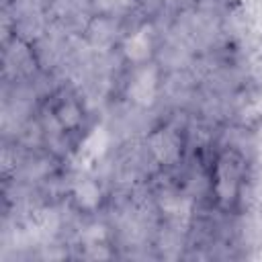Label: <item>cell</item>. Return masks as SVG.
<instances>
[{
  "label": "cell",
  "mask_w": 262,
  "mask_h": 262,
  "mask_svg": "<svg viewBox=\"0 0 262 262\" xmlns=\"http://www.w3.org/2000/svg\"><path fill=\"white\" fill-rule=\"evenodd\" d=\"M246 188V158L233 149L225 147L215 154L209 166V196L217 211L233 213Z\"/></svg>",
  "instance_id": "1"
},
{
  "label": "cell",
  "mask_w": 262,
  "mask_h": 262,
  "mask_svg": "<svg viewBox=\"0 0 262 262\" xmlns=\"http://www.w3.org/2000/svg\"><path fill=\"white\" fill-rule=\"evenodd\" d=\"M51 119L61 133L74 135L84 127L86 111H84V104L80 102L78 96L63 92V94L55 96V100L51 104Z\"/></svg>",
  "instance_id": "2"
},
{
  "label": "cell",
  "mask_w": 262,
  "mask_h": 262,
  "mask_svg": "<svg viewBox=\"0 0 262 262\" xmlns=\"http://www.w3.org/2000/svg\"><path fill=\"white\" fill-rule=\"evenodd\" d=\"M182 141L184 139L178 133V129L162 127L156 129V133L151 135V151L160 162L174 164L182 156Z\"/></svg>",
  "instance_id": "3"
}]
</instances>
